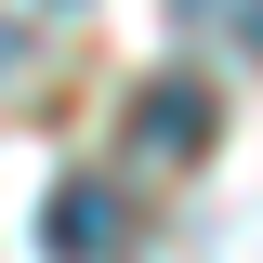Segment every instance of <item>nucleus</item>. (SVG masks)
Returning a JSON list of instances; mask_svg holds the SVG:
<instances>
[{"label":"nucleus","instance_id":"1","mask_svg":"<svg viewBox=\"0 0 263 263\" xmlns=\"http://www.w3.org/2000/svg\"><path fill=\"white\" fill-rule=\"evenodd\" d=\"M40 250H53V263H105V250H119V197H105V184H53Z\"/></svg>","mask_w":263,"mask_h":263},{"label":"nucleus","instance_id":"3","mask_svg":"<svg viewBox=\"0 0 263 263\" xmlns=\"http://www.w3.org/2000/svg\"><path fill=\"white\" fill-rule=\"evenodd\" d=\"M250 53H263V13H250Z\"/></svg>","mask_w":263,"mask_h":263},{"label":"nucleus","instance_id":"2","mask_svg":"<svg viewBox=\"0 0 263 263\" xmlns=\"http://www.w3.org/2000/svg\"><path fill=\"white\" fill-rule=\"evenodd\" d=\"M197 119H211V105H197V79H158V92H145V158H184Z\"/></svg>","mask_w":263,"mask_h":263}]
</instances>
